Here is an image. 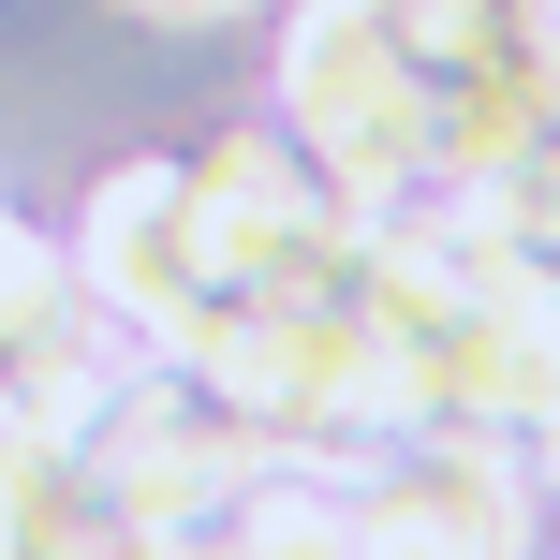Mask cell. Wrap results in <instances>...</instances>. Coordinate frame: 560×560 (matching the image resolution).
<instances>
[{"label": "cell", "mask_w": 560, "mask_h": 560, "mask_svg": "<svg viewBox=\"0 0 560 560\" xmlns=\"http://www.w3.org/2000/svg\"><path fill=\"white\" fill-rule=\"evenodd\" d=\"M0 222H15V207H0Z\"/></svg>", "instance_id": "7"}, {"label": "cell", "mask_w": 560, "mask_h": 560, "mask_svg": "<svg viewBox=\"0 0 560 560\" xmlns=\"http://www.w3.org/2000/svg\"><path fill=\"white\" fill-rule=\"evenodd\" d=\"M15 428H45V413H30V398H15V384H0V443H15Z\"/></svg>", "instance_id": "6"}, {"label": "cell", "mask_w": 560, "mask_h": 560, "mask_svg": "<svg viewBox=\"0 0 560 560\" xmlns=\"http://www.w3.org/2000/svg\"><path fill=\"white\" fill-rule=\"evenodd\" d=\"M104 369H118V310L74 280L59 236H15V222H0V384H15L45 428H74L89 398H104Z\"/></svg>", "instance_id": "4"}, {"label": "cell", "mask_w": 560, "mask_h": 560, "mask_svg": "<svg viewBox=\"0 0 560 560\" xmlns=\"http://www.w3.org/2000/svg\"><path fill=\"white\" fill-rule=\"evenodd\" d=\"M148 30H222V15H252V0H133Z\"/></svg>", "instance_id": "5"}, {"label": "cell", "mask_w": 560, "mask_h": 560, "mask_svg": "<svg viewBox=\"0 0 560 560\" xmlns=\"http://www.w3.org/2000/svg\"><path fill=\"white\" fill-rule=\"evenodd\" d=\"M280 133L310 148V177H325L339 207H413L428 192V89L413 59L384 45V15L369 0H295V30H280Z\"/></svg>", "instance_id": "1"}, {"label": "cell", "mask_w": 560, "mask_h": 560, "mask_svg": "<svg viewBox=\"0 0 560 560\" xmlns=\"http://www.w3.org/2000/svg\"><path fill=\"white\" fill-rule=\"evenodd\" d=\"M192 222H207V266L252 280V295H339L369 207H339L325 177H310V148L280 133V118H252V133H222L192 163Z\"/></svg>", "instance_id": "3"}, {"label": "cell", "mask_w": 560, "mask_h": 560, "mask_svg": "<svg viewBox=\"0 0 560 560\" xmlns=\"http://www.w3.org/2000/svg\"><path fill=\"white\" fill-rule=\"evenodd\" d=\"M59 252H74V280L118 310L133 354H177V369H207V354L236 339V310H252V280L207 266L192 163H118V177H89V222L59 236Z\"/></svg>", "instance_id": "2"}]
</instances>
